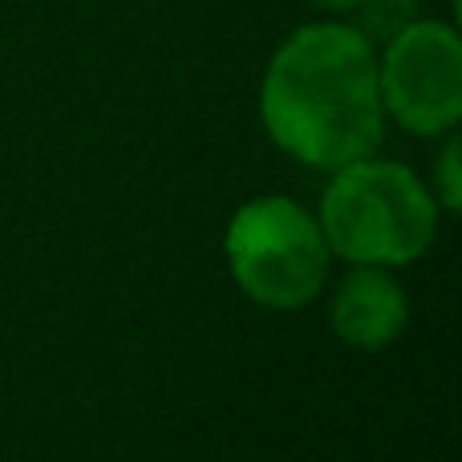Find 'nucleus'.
Masks as SVG:
<instances>
[{
	"label": "nucleus",
	"instance_id": "obj_1",
	"mask_svg": "<svg viewBox=\"0 0 462 462\" xmlns=\"http://www.w3.org/2000/svg\"><path fill=\"white\" fill-rule=\"evenodd\" d=\"M260 122L288 159L312 171L377 154L385 110L369 32L345 21H312L288 32L263 69Z\"/></svg>",
	"mask_w": 462,
	"mask_h": 462
},
{
	"label": "nucleus",
	"instance_id": "obj_6",
	"mask_svg": "<svg viewBox=\"0 0 462 462\" xmlns=\"http://www.w3.org/2000/svg\"><path fill=\"white\" fill-rule=\"evenodd\" d=\"M458 134L450 130L447 143H442V154L439 162H434V183H430V195L434 203H439V211H447V216H455L462 208V167H458Z\"/></svg>",
	"mask_w": 462,
	"mask_h": 462
},
{
	"label": "nucleus",
	"instance_id": "obj_4",
	"mask_svg": "<svg viewBox=\"0 0 462 462\" xmlns=\"http://www.w3.org/2000/svg\"><path fill=\"white\" fill-rule=\"evenodd\" d=\"M377 94L385 118L406 134H450L462 118V37L450 21L414 16L377 53Z\"/></svg>",
	"mask_w": 462,
	"mask_h": 462
},
{
	"label": "nucleus",
	"instance_id": "obj_7",
	"mask_svg": "<svg viewBox=\"0 0 462 462\" xmlns=\"http://www.w3.org/2000/svg\"><path fill=\"white\" fill-rule=\"evenodd\" d=\"M312 8H320V13L328 16H341V13H357V8H365L369 0H309Z\"/></svg>",
	"mask_w": 462,
	"mask_h": 462
},
{
	"label": "nucleus",
	"instance_id": "obj_5",
	"mask_svg": "<svg viewBox=\"0 0 462 462\" xmlns=\"http://www.w3.org/2000/svg\"><path fill=\"white\" fill-rule=\"evenodd\" d=\"M410 320V296L390 276V268H374V263H353L333 288L328 300V325L349 349L377 353L393 345L406 333Z\"/></svg>",
	"mask_w": 462,
	"mask_h": 462
},
{
	"label": "nucleus",
	"instance_id": "obj_2",
	"mask_svg": "<svg viewBox=\"0 0 462 462\" xmlns=\"http://www.w3.org/2000/svg\"><path fill=\"white\" fill-rule=\"evenodd\" d=\"M328 175L317 224L333 255L345 263L406 268L430 252L442 211L410 167L365 154Z\"/></svg>",
	"mask_w": 462,
	"mask_h": 462
},
{
	"label": "nucleus",
	"instance_id": "obj_3",
	"mask_svg": "<svg viewBox=\"0 0 462 462\" xmlns=\"http://www.w3.org/2000/svg\"><path fill=\"white\" fill-rule=\"evenodd\" d=\"M224 255L239 292L272 312H296L317 300L333 260L317 211L288 195L239 203L224 231Z\"/></svg>",
	"mask_w": 462,
	"mask_h": 462
}]
</instances>
